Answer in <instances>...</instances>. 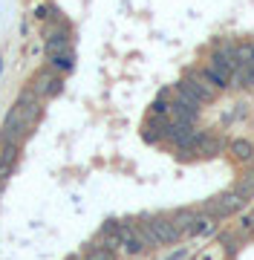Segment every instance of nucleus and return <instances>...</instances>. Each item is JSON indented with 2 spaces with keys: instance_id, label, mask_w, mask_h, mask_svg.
Segmentation results:
<instances>
[{
  "instance_id": "obj_7",
  "label": "nucleus",
  "mask_w": 254,
  "mask_h": 260,
  "mask_svg": "<svg viewBox=\"0 0 254 260\" xmlns=\"http://www.w3.org/2000/svg\"><path fill=\"white\" fill-rule=\"evenodd\" d=\"M214 220L216 217H211V214H197V217H194V223H191V237H194V234H211L216 229L214 225Z\"/></svg>"
},
{
  "instance_id": "obj_17",
  "label": "nucleus",
  "mask_w": 254,
  "mask_h": 260,
  "mask_svg": "<svg viewBox=\"0 0 254 260\" xmlns=\"http://www.w3.org/2000/svg\"><path fill=\"white\" fill-rule=\"evenodd\" d=\"M185 257V251H173V254H170V257H165V260H182Z\"/></svg>"
},
{
  "instance_id": "obj_15",
  "label": "nucleus",
  "mask_w": 254,
  "mask_h": 260,
  "mask_svg": "<svg viewBox=\"0 0 254 260\" xmlns=\"http://www.w3.org/2000/svg\"><path fill=\"white\" fill-rule=\"evenodd\" d=\"M234 191H237L240 197H243V200H245V197H251V194H254V171H248V174H245V177L240 179V182H237Z\"/></svg>"
},
{
  "instance_id": "obj_4",
  "label": "nucleus",
  "mask_w": 254,
  "mask_h": 260,
  "mask_svg": "<svg viewBox=\"0 0 254 260\" xmlns=\"http://www.w3.org/2000/svg\"><path fill=\"white\" fill-rule=\"evenodd\" d=\"M116 232H119V237H122V249L127 251V254H139V251L148 249L136 223H116Z\"/></svg>"
},
{
  "instance_id": "obj_13",
  "label": "nucleus",
  "mask_w": 254,
  "mask_h": 260,
  "mask_svg": "<svg viewBox=\"0 0 254 260\" xmlns=\"http://www.w3.org/2000/svg\"><path fill=\"white\" fill-rule=\"evenodd\" d=\"M231 156H234V159H243V162H248V159L254 156V145H251V142H245V139L231 142Z\"/></svg>"
},
{
  "instance_id": "obj_16",
  "label": "nucleus",
  "mask_w": 254,
  "mask_h": 260,
  "mask_svg": "<svg viewBox=\"0 0 254 260\" xmlns=\"http://www.w3.org/2000/svg\"><path fill=\"white\" fill-rule=\"evenodd\" d=\"M240 234H254V211H248L240 220Z\"/></svg>"
},
{
  "instance_id": "obj_11",
  "label": "nucleus",
  "mask_w": 254,
  "mask_h": 260,
  "mask_svg": "<svg viewBox=\"0 0 254 260\" xmlns=\"http://www.w3.org/2000/svg\"><path fill=\"white\" fill-rule=\"evenodd\" d=\"M216 150H220V142L202 133L197 142V148H194V156H216Z\"/></svg>"
},
{
  "instance_id": "obj_3",
  "label": "nucleus",
  "mask_w": 254,
  "mask_h": 260,
  "mask_svg": "<svg viewBox=\"0 0 254 260\" xmlns=\"http://www.w3.org/2000/svg\"><path fill=\"white\" fill-rule=\"evenodd\" d=\"M61 87H64V81H61V75H58L52 67L38 70V73L32 75V90H35V95H38V99L58 95V93H61Z\"/></svg>"
},
{
  "instance_id": "obj_8",
  "label": "nucleus",
  "mask_w": 254,
  "mask_h": 260,
  "mask_svg": "<svg viewBox=\"0 0 254 260\" xmlns=\"http://www.w3.org/2000/svg\"><path fill=\"white\" fill-rule=\"evenodd\" d=\"M81 257L84 260H116V251L104 249V246H98V243H90V246H84V251H81Z\"/></svg>"
},
{
  "instance_id": "obj_10",
  "label": "nucleus",
  "mask_w": 254,
  "mask_h": 260,
  "mask_svg": "<svg viewBox=\"0 0 254 260\" xmlns=\"http://www.w3.org/2000/svg\"><path fill=\"white\" fill-rule=\"evenodd\" d=\"M61 52H69V38L61 32V35H49L47 38V55H61Z\"/></svg>"
},
{
  "instance_id": "obj_5",
  "label": "nucleus",
  "mask_w": 254,
  "mask_h": 260,
  "mask_svg": "<svg viewBox=\"0 0 254 260\" xmlns=\"http://www.w3.org/2000/svg\"><path fill=\"white\" fill-rule=\"evenodd\" d=\"M148 220V225H151V232H153V237L165 246V243H176L182 234L173 229V223H170V217H144Z\"/></svg>"
},
{
  "instance_id": "obj_14",
  "label": "nucleus",
  "mask_w": 254,
  "mask_h": 260,
  "mask_svg": "<svg viewBox=\"0 0 254 260\" xmlns=\"http://www.w3.org/2000/svg\"><path fill=\"white\" fill-rule=\"evenodd\" d=\"M237 64H243V67H251L254 64V41H243V44H237Z\"/></svg>"
},
{
  "instance_id": "obj_12",
  "label": "nucleus",
  "mask_w": 254,
  "mask_h": 260,
  "mask_svg": "<svg viewBox=\"0 0 254 260\" xmlns=\"http://www.w3.org/2000/svg\"><path fill=\"white\" fill-rule=\"evenodd\" d=\"M49 67H52L55 73H69V70L76 67V58H72V52H61V55H49Z\"/></svg>"
},
{
  "instance_id": "obj_1",
  "label": "nucleus",
  "mask_w": 254,
  "mask_h": 260,
  "mask_svg": "<svg viewBox=\"0 0 254 260\" xmlns=\"http://www.w3.org/2000/svg\"><path fill=\"white\" fill-rule=\"evenodd\" d=\"M176 87L185 90L188 95H194L197 102H211V99L216 95V87L211 84V78H208L205 73H191L188 78H182Z\"/></svg>"
},
{
  "instance_id": "obj_6",
  "label": "nucleus",
  "mask_w": 254,
  "mask_h": 260,
  "mask_svg": "<svg viewBox=\"0 0 254 260\" xmlns=\"http://www.w3.org/2000/svg\"><path fill=\"white\" fill-rule=\"evenodd\" d=\"M202 73L211 78V84H214L216 90H223V87H231V70H228L226 64H220V61H208V67L202 70Z\"/></svg>"
},
{
  "instance_id": "obj_9",
  "label": "nucleus",
  "mask_w": 254,
  "mask_h": 260,
  "mask_svg": "<svg viewBox=\"0 0 254 260\" xmlns=\"http://www.w3.org/2000/svg\"><path fill=\"white\" fill-rule=\"evenodd\" d=\"M194 217H197V211L182 208V211H176L173 217H170V223H173V229H176L179 234H188L191 232V223H194Z\"/></svg>"
},
{
  "instance_id": "obj_2",
  "label": "nucleus",
  "mask_w": 254,
  "mask_h": 260,
  "mask_svg": "<svg viewBox=\"0 0 254 260\" xmlns=\"http://www.w3.org/2000/svg\"><path fill=\"white\" fill-rule=\"evenodd\" d=\"M243 203H245V200L237 194L234 188H231V191H226V194L208 200V203H205V214H211V217H228V214L240 211V208H243Z\"/></svg>"
},
{
  "instance_id": "obj_18",
  "label": "nucleus",
  "mask_w": 254,
  "mask_h": 260,
  "mask_svg": "<svg viewBox=\"0 0 254 260\" xmlns=\"http://www.w3.org/2000/svg\"><path fill=\"white\" fill-rule=\"evenodd\" d=\"M0 188H3V182H0Z\"/></svg>"
}]
</instances>
